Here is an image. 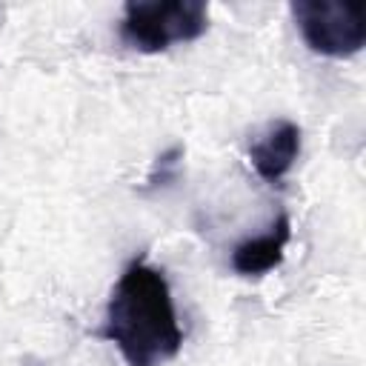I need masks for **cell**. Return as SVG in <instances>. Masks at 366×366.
Masks as SVG:
<instances>
[{"label":"cell","instance_id":"obj_1","mask_svg":"<svg viewBox=\"0 0 366 366\" xmlns=\"http://www.w3.org/2000/svg\"><path fill=\"white\" fill-rule=\"evenodd\" d=\"M97 337L114 343L126 366H163L177 357L183 329L163 269L140 254L120 272Z\"/></svg>","mask_w":366,"mask_h":366},{"label":"cell","instance_id":"obj_2","mask_svg":"<svg viewBox=\"0 0 366 366\" xmlns=\"http://www.w3.org/2000/svg\"><path fill=\"white\" fill-rule=\"evenodd\" d=\"M209 29V6L203 0H129L120 17V40L143 54L192 43Z\"/></svg>","mask_w":366,"mask_h":366},{"label":"cell","instance_id":"obj_3","mask_svg":"<svg viewBox=\"0 0 366 366\" xmlns=\"http://www.w3.org/2000/svg\"><path fill=\"white\" fill-rule=\"evenodd\" d=\"M303 43L332 60L355 57L366 43V29L357 6L337 0H297L289 6Z\"/></svg>","mask_w":366,"mask_h":366},{"label":"cell","instance_id":"obj_4","mask_svg":"<svg viewBox=\"0 0 366 366\" xmlns=\"http://www.w3.org/2000/svg\"><path fill=\"white\" fill-rule=\"evenodd\" d=\"M300 126L292 120H277L272 123L252 146H249V160L257 177L269 186H280L283 177L292 172L297 154H300Z\"/></svg>","mask_w":366,"mask_h":366},{"label":"cell","instance_id":"obj_5","mask_svg":"<svg viewBox=\"0 0 366 366\" xmlns=\"http://www.w3.org/2000/svg\"><path fill=\"white\" fill-rule=\"evenodd\" d=\"M289 240H292V217L280 212L263 234L246 237L232 249V269L243 277H260L274 266H280Z\"/></svg>","mask_w":366,"mask_h":366},{"label":"cell","instance_id":"obj_6","mask_svg":"<svg viewBox=\"0 0 366 366\" xmlns=\"http://www.w3.org/2000/svg\"><path fill=\"white\" fill-rule=\"evenodd\" d=\"M180 154H183V149H180V146H172L169 152H163V154L154 160V169H152V174H149V189L174 180V172H177V163H180L177 157H180Z\"/></svg>","mask_w":366,"mask_h":366}]
</instances>
